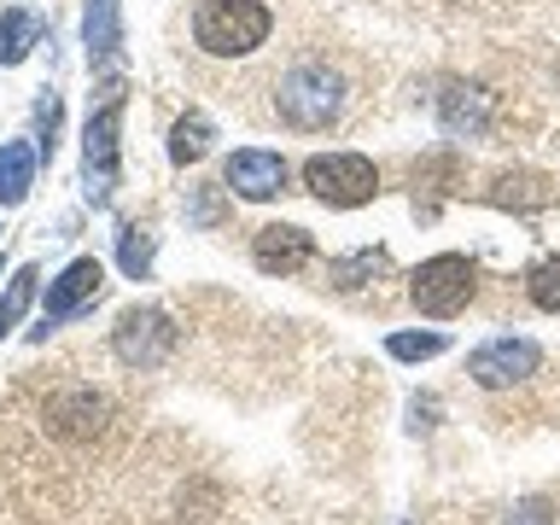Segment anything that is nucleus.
Listing matches in <instances>:
<instances>
[{
  "mask_svg": "<svg viewBox=\"0 0 560 525\" xmlns=\"http://www.w3.org/2000/svg\"><path fill=\"white\" fill-rule=\"evenodd\" d=\"M339 112H345V77L322 59L292 65L275 82V117L298 135H322L327 122H339Z\"/></svg>",
  "mask_w": 560,
  "mask_h": 525,
  "instance_id": "nucleus-1",
  "label": "nucleus"
},
{
  "mask_svg": "<svg viewBox=\"0 0 560 525\" xmlns=\"http://www.w3.org/2000/svg\"><path fill=\"white\" fill-rule=\"evenodd\" d=\"M275 12L262 0H199L192 12V42H199L210 59H245L269 42Z\"/></svg>",
  "mask_w": 560,
  "mask_h": 525,
  "instance_id": "nucleus-2",
  "label": "nucleus"
},
{
  "mask_svg": "<svg viewBox=\"0 0 560 525\" xmlns=\"http://www.w3.org/2000/svg\"><path fill=\"white\" fill-rule=\"evenodd\" d=\"M117 135H122V88L105 94V105L82 129V192L94 210L112 205V192H117Z\"/></svg>",
  "mask_w": 560,
  "mask_h": 525,
  "instance_id": "nucleus-3",
  "label": "nucleus"
},
{
  "mask_svg": "<svg viewBox=\"0 0 560 525\" xmlns=\"http://www.w3.org/2000/svg\"><path fill=\"white\" fill-rule=\"evenodd\" d=\"M472 292H479V269H472L467 257H455V252H438V257H427V262L409 275L415 310H420V315H438V322L462 315V310L472 304Z\"/></svg>",
  "mask_w": 560,
  "mask_h": 525,
  "instance_id": "nucleus-4",
  "label": "nucleus"
},
{
  "mask_svg": "<svg viewBox=\"0 0 560 525\" xmlns=\"http://www.w3.org/2000/svg\"><path fill=\"white\" fill-rule=\"evenodd\" d=\"M304 187L332 210H357L380 192V170L362 152H315L304 164Z\"/></svg>",
  "mask_w": 560,
  "mask_h": 525,
  "instance_id": "nucleus-5",
  "label": "nucleus"
},
{
  "mask_svg": "<svg viewBox=\"0 0 560 525\" xmlns=\"http://www.w3.org/2000/svg\"><path fill=\"white\" fill-rule=\"evenodd\" d=\"M100 287H105V269H100V257H77V262H65V269H59V280L47 287L42 322H35V332H30V339L42 345L52 327H65L70 315H82V310L100 298Z\"/></svg>",
  "mask_w": 560,
  "mask_h": 525,
  "instance_id": "nucleus-6",
  "label": "nucleus"
},
{
  "mask_svg": "<svg viewBox=\"0 0 560 525\" xmlns=\"http://www.w3.org/2000/svg\"><path fill=\"white\" fill-rule=\"evenodd\" d=\"M112 350L122 368H158L175 350V322L164 310H122L112 327Z\"/></svg>",
  "mask_w": 560,
  "mask_h": 525,
  "instance_id": "nucleus-7",
  "label": "nucleus"
},
{
  "mask_svg": "<svg viewBox=\"0 0 560 525\" xmlns=\"http://www.w3.org/2000/svg\"><path fill=\"white\" fill-rule=\"evenodd\" d=\"M537 368H542V350L532 339H514V332H502V339H490L467 357V374H472V385H485V392H508V385L532 380Z\"/></svg>",
  "mask_w": 560,
  "mask_h": 525,
  "instance_id": "nucleus-8",
  "label": "nucleus"
},
{
  "mask_svg": "<svg viewBox=\"0 0 560 525\" xmlns=\"http://www.w3.org/2000/svg\"><path fill=\"white\" fill-rule=\"evenodd\" d=\"M222 182L240 192V199H275V192H287V158L280 152H262V147H240L234 158L222 164Z\"/></svg>",
  "mask_w": 560,
  "mask_h": 525,
  "instance_id": "nucleus-9",
  "label": "nucleus"
},
{
  "mask_svg": "<svg viewBox=\"0 0 560 525\" xmlns=\"http://www.w3.org/2000/svg\"><path fill=\"white\" fill-rule=\"evenodd\" d=\"M310 257H315V240H310V228H298V222H269V228H257V240H252V262L262 275H298Z\"/></svg>",
  "mask_w": 560,
  "mask_h": 525,
  "instance_id": "nucleus-10",
  "label": "nucleus"
},
{
  "mask_svg": "<svg viewBox=\"0 0 560 525\" xmlns=\"http://www.w3.org/2000/svg\"><path fill=\"white\" fill-rule=\"evenodd\" d=\"M438 117H444L450 135H485L490 117H497V100L485 94V88H462L450 82L444 94H438Z\"/></svg>",
  "mask_w": 560,
  "mask_h": 525,
  "instance_id": "nucleus-11",
  "label": "nucleus"
},
{
  "mask_svg": "<svg viewBox=\"0 0 560 525\" xmlns=\"http://www.w3.org/2000/svg\"><path fill=\"white\" fill-rule=\"evenodd\" d=\"M82 42H88V65H94V70L117 65V52H122V7H117V0H88Z\"/></svg>",
  "mask_w": 560,
  "mask_h": 525,
  "instance_id": "nucleus-12",
  "label": "nucleus"
},
{
  "mask_svg": "<svg viewBox=\"0 0 560 525\" xmlns=\"http://www.w3.org/2000/svg\"><path fill=\"white\" fill-rule=\"evenodd\" d=\"M485 199L502 205V210H542L555 199V182L549 175H497V182L485 187Z\"/></svg>",
  "mask_w": 560,
  "mask_h": 525,
  "instance_id": "nucleus-13",
  "label": "nucleus"
},
{
  "mask_svg": "<svg viewBox=\"0 0 560 525\" xmlns=\"http://www.w3.org/2000/svg\"><path fill=\"white\" fill-rule=\"evenodd\" d=\"M30 187H35V147L7 140L0 147V205H24Z\"/></svg>",
  "mask_w": 560,
  "mask_h": 525,
  "instance_id": "nucleus-14",
  "label": "nucleus"
},
{
  "mask_svg": "<svg viewBox=\"0 0 560 525\" xmlns=\"http://www.w3.org/2000/svg\"><path fill=\"white\" fill-rule=\"evenodd\" d=\"M35 42H42V18L24 7L0 12V65H24Z\"/></svg>",
  "mask_w": 560,
  "mask_h": 525,
  "instance_id": "nucleus-15",
  "label": "nucleus"
},
{
  "mask_svg": "<svg viewBox=\"0 0 560 525\" xmlns=\"http://www.w3.org/2000/svg\"><path fill=\"white\" fill-rule=\"evenodd\" d=\"M210 140H217L210 117H205V112H187V117L170 129V158H175V164H199V158L210 152Z\"/></svg>",
  "mask_w": 560,
  "mask_h": 525,
  "instance_id": "nucleus-16",
  "label": "nucleus"
},
{
  "mask_svg": "<svg viewBox=\"0 0 560 525\" xmlns=\"http://www.w3.org/2000/svg\"><path fill=\"white\" fill-rule=\"evenodd\" d=\"M35 280H42V269H35V262H24V269L7 280V298H0V339H7V332L24 322V310H30V298H35Z\"/></svg>",
  "mask_w": 560,
  "mask_h": 525,
  "instance_id": "nucleus-17",
  "label": "nucleus"
},
{
  "mask_svg": "<svg viewBox=\"0 0 560 525\" xmlns=\"http://www.w3.org/2000/svg\"><path fill=\"white\" fill-rule=\"evenodd\" d=\"M117 262H122V275H129V280H147L152 275V234L140 222H129L117 234Z\"/></svg>",
  "mask_w": 560,
  "mask_h": 525,
  "instance_id": "nucleus-18",
  "label": "nucleus"
},
{
  "mask_svg": "<svg viewBox=\"0 0 560 525\" xmlns=\"http://www.w3.org/2000/svg\"><path fill=\"white\" fill-rule=\"evenodd\" d=\"M385 350H392L397 362H432V357H444V350H450V339H444V332H392Z\"/></svg>",
  "mask_w": 560,
  "mask_h": 525,
  "instance_id": "nucleus-19",
  "label": "nucleus"
},
{
  "mask_svg": "<svg viewBox=\"0 0 560 525\" xmlns=\"http://www.w3.org/2000/svg\"><path fill=\"white\" fill-rule=\"evenodd\" d=\"M525 292H532V304H537V310L560 315V257L537 262V269H532V280H525Z\"/></svg>",
  "mask_w": 560,
  "mask_h": 525,
  "instance_id": "nucleus-20",
  "label": "nucleus"
},
{
  "mask_svg": "<svg viewBox=\"0 0 560 525\" xmlns=\"http://www.w3.org/2000/svg\"><path fill=\"white\" fill-rule=\"evenodd\" d=\"M385 269H392V257H385V252H362V257H350V262H332V280H339V287H362V280L368 275H385Z\"/></svg>",
  "mask_w": 560,
  "mask_h": 525,
  "instance_id": "nucleus-21",
  "label": "nucleus"
},
{
  "mask_svg": "<svg viewBox=\"0 0 560 525\" xmlns=\"http://www.w3.org/2000/svg\"><path fill=\"white\" fill-rule=\"evenodd\" d=\"M508 525H555V508L542 502V497H525V502H514V514H508Z\"/></svg>",
  "mask_w": 560,
  "mask_h": 525,
  "instance_id": "nucleus-22",
  "label": "nucleus"
},
{
  "mask_svg": "<svg viewBox=\"0 0 560 525\" xmlns=\"http://www.w3.org/2000/svg\"><path fill=\"white\" fill-rule=\"evenodd\" d=\"M192 222H222V187H199L192 192Z\"/></svg>",
  "mask_w": 560,
  "mask_h": 525,
  "instance_id": "nucleus-23",
  "label": "nucleus"
}]
</instances>
